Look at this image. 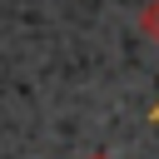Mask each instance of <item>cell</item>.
Returning a JSON list of instances; mask_svg holds the SVG:
<instances>
[{"mask_svg":"<svg viewBox=\"0 0 159 159\" xmlns=\"http://www.w3.org/2000/svg\"><path fill=\"white\" fill-rule=\"evenodd\" d=\"M139 35L149 45H159V0H144L139 5Z\"/></svg>","mask_w":159,"mask_h":159,"instance_id":"6da1fadb","label":"cell"}]
</instances>
